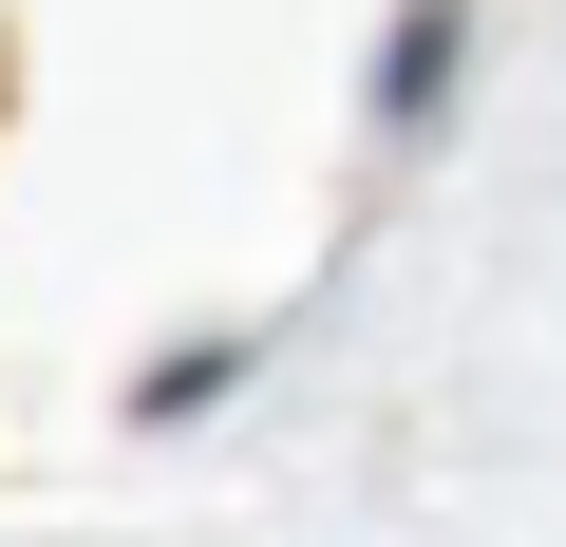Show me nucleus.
Segmentation results:
<instances>
[{
	"instance_id": "nucleus-1",
	"label": "nucleus",
	"mask_w": 566,
	"mask_h": 547,
	"mask_svg": "<svg viewBox=\"0 0 566 547\" xmlns=\"http://www.w3.org/2000/svg\"><path fill=\"white\" fill-rule=\"evenodd\" d=\"M453 20H472V0H416V20H397V57H378V114H397V133L453 95Z\"/></svg>"
}]
</instances>
